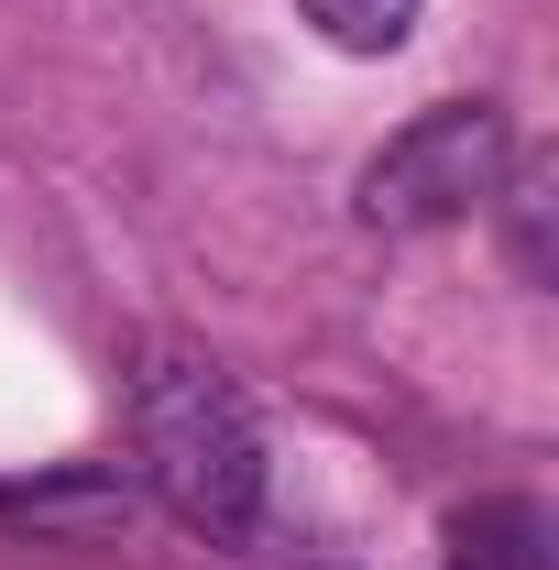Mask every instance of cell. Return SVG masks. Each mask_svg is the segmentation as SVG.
Masks as SVG:
<instances>
[{
	"label": "cell",
	"instance_id": "cell-1",
	"mask_svg": "<svg viewBox=\"0 0 559 570\" xmlns=\"http://www.w3.org/2000/svg\"><path fill=\"white\" fill-rule=\"evenodd\" d=\"M133 439H143V483L198 538H242L264 515V428L231 395V373H209L187 352H154L133 373Z\"/></svg>",
	"mask_w": 559,
	"mask_h": 570
},
{
	"label": "cell",
	"instance_id": "cell-2",
	"mask_svg": "<svg viewBox=\"0 0 559 570\" xmlns=\"http://www.w3.org/2000/svg\"><path fill=\"white\" fill-rule=\"evenodd\" d=\"M504 176H516V121L493 99H439V110H418L406 132L362 165L351 198H362L373 230H450V219L493 209Z\"/></svg>",
	"mask_w": 559,
	"mask_h": 570
},
{
	"label": "cell",
	"instance_id": "cell-3",
	"mask_svg": "<svg viewBox=\"0 0 559 570\" xmlns=\"http://www.w3.org/2000/svg\"><path fill=\"white\" fill-rule=\"evenodd\" d=\"M450 560L461 570H549V515L527 494H483L450 515Z\"/></svg>",
	"mask_w": 559,
	"mask_h": 570
},
{
	"label": "cell",
	"instance_id": "cell-4",
	"mask_svg": "<svg viewBox=\"0 0 559 570\" xmlns=\"http://www.w3.org/2000/svg\"><path fill=\"white\" fill-rule=\"evenodd\" d=\"M0 515H22V527H45V538H110L121 515H133V494L121 483H45V494H0Z\"/></svg>",
	"mask_w": 559,
	"mask_h": 570
},
{
	"label": "cell",
	"instance_id": "cell-5",
	"mask_svg": "<svg viewBox=\"0 0 559 570\" xmlns=\"http://www.w3.org/2000/svg\"><path fill=\"white\" fill-rule=\"evenodd\" d=\"M296 11H307V33L341 45V56H395V45L418 33L428 0H296Z\"/></svg>",
	"mask_w": 559,
	"mask_h": 570
}]
</instances>
